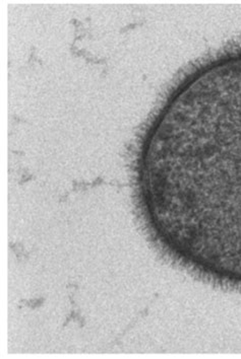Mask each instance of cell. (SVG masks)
I'll return each instance as SVG.
<instances>
[{"label": "cell", "instance_id": "6da1fadb", "mask_svg": "<svg viewBox=\"0 0 241 359\" xmlns=\"http://www.w3.org/2000/svg\"><path fill=\"white\" fill-rule=\"evenodd\" d=\"M145 222L170 255L241 287V47L190 72L148 127Z\"/></svg>", "mask_w": 241, "mask_h": 359}]
</instances>
